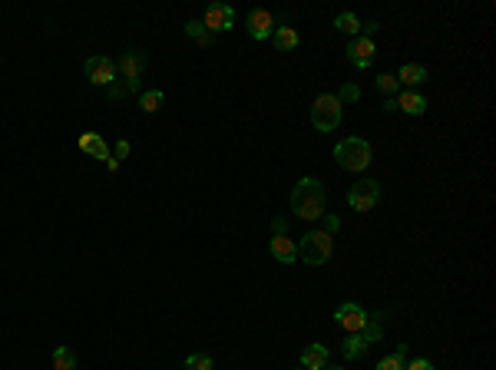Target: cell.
I'll return each mask as SVG.
<instances>
[{"instance_id": "cell-8", "label": "cell", "mask_w": 496, "mask_h": 370, "mask_svg": "<svg viewBox=\"0 0 496 370\" xmlns=\"http://www.w3.org/2000/svg\"><path fill=\"white\" fill-rule=\"evenodd\" d=\"M83 73L93 86H113L116 83V63L109 57H90Z\"/></svg>"}, {"instance_id": "cell-2", "label": "cell", "mask_w": 496, "mask_h": 370, "mask_svg": "<svg viewBox=\"0 0 496 370\" xmlns=\"http://www.w3.org/2000/svg\"><path fill=\"white\" fill-rule=\"evenodd\" d=\"M334 162L344 172H364L374 162V149L361 136H347V139H341V143L334 146Z\"/></svg>"}, {"instance_id": "cell-31", "label": "cell", "mask_w": 496, "mask_h": 370, "mask_svg": "<svg viewBox=\"0 0 496 370\" xmlns=\"http://www.w3.org/2000/svg\"><path fill=\"white\" fill-rule=\"evenodd\" d=\"M271 228H275V235H288V232H285V219H275V222H271Z\"/></svg>"}, {"instance_id": "cell-11", "label": "cell", "mask_w": 496, "mask_h": 370, "mask_svg": "<svg viewBox=\"0 0 496 370\" xmlns=\"http://www.w3.org/2000/svg\"><path fill=\"white\" fill-rule=\"evenodd\" d=\"M245 27H248V37L252 40H271V33H275V17H271L268 10L255 7L245 17Z\"/></svg>"}, {"instance_id": "cell-7", "label": "cell", "mask_w": 496, "mask_h": 370, "mask_svg": "<svg viewBox=\"0 0 496 370\" xmlns=\"http://www.w3.org/2000/svg\"><path fill=\"white\" fill-rule=\"evenodd\" d=\"M80 149H83L86 156H93V159L106 162V169H109V172L119 169V162L113 159V149L106 146V139L99 133H83V136H80Z\"/></svg>"}, {"instance_id": "cell-5", "label": "cell", "mask_w": 496, "mask_h": 370, "mask_svg": "<svg viewBox=\"0 0 496 370\" xmlns=\"http://www.w3.org/2000/svg\"><path fill=\"white\" fill-rule=\"evenodd\" d=\"M377 202H381V182L377 179H357L347 192V205L354 212H371L377 209Z\"/></svg>"}, {"instance_id": "cell-13", "label": "cell", "mask_w": 496, "mask_h": 370, "mask_svg": "<svg viewBox=\"0 0 496 370\" xmlns=\"http://www.w3.org/2000/svg\"><path fill=\"white\" fill-rule=\"evenodd\" d=\"M146 67V57L143 53H136V50H129L123 57V63H119V70H123V80H126V89H139V73H143Z\"/></svg>"}, {"instance_id": "cell-9", "label": "cell", "mask_w": 496, "mask_h": 370, "mask_svg": "<svg viewBox=\"0 0 496 370\" xmlns=\"http://www.w3.org/2000/svg\"><path fill=\"white\" fill-rule=\"evenodd\" d=\"M202 27L209 30V33H225V30L235 27V10L229 4H212L205 10V17H202Z\"/></svg>"}, {"instance_id": "cell-30", "label": "cell", "mask_w": 496, "mask_h": 370, "mask_svg": "<svg viewBox=\"0 0 496 370\" xmlns=\"http://www.w3.org/2000/svg\"><path fill=\"white\" fill-rule=\"evenodd\" d=\"M361 30H364V37L371 40V37H374V33H377V30H381V27H377V20H367V23H361Z\"/></svg>"}, {"instance_id": "cell-23", "label": "cell", "mask_w": 496, "mask_h": 370, "mask_svg": "<svg viewBox=\"0 0 496 370\" xmlns=\"http://www.w3.org/2000/svg\"><path fill=\"white\" fill-rule=\"evenodd\" d=\"M185 33H189L199 47H209V43H212V33L202 27V20H189V23H185Z\"/></svg>"}, {"instance_id": "cell-17", "label": "cell", "mask_w": 496, "mask_h": 370, "mask_svg": "<svg viewBox=\"0 0 496 370\" xmlns=\"http://www.w3.org/2000/svg\"><path fill=\"white\" fill-rule=\"evenodd\" d=\"M371 347V341H367V334H351L347 341L341 344V354H344V361H357V357H364V351Z\"/></svg>"}, {"instance_id": "cell-19", "label": "cell", "mask_w": 496, "mask_h": 370, "mask_svg": "<svg viewBox=\"0 0 496 370\" xmlns=\"http://www.w3.org/2000/svg\"><path fill=\"white\" fill-rule=\"evenodd\" d=\"M334 27L354 40L357 33H361V17H357V13H351V10H344V13H338V17H334Z\"/></svg>"}, {"instance_id": "cell-29", "label": "cell", "mask_w": 496, "mask_h": 370, "mask_svg": "<svg viewBox=\"0 0 496 370\" xmlns=\"http://www.w3.org/2000/svg\"><path fill=\"white\" fill-rule=\"evenodd\" d=\"M404 370H433V364H430L427 357H417V361H411V364H404Z\"/></svg>"}, {"instance_id": "cell-21", "label": "cell", "mask_w": 496, "mask_h": 370, "mask_svg": "<svg viewBox=\"0 0 496 370\" xmlns=\"http://www.w3.org/2000/svg\"><path fill=\"white\" fill-rule=\"evenodd\" d=\"M407 364V344H397V354H387L377 361V370H404Z\"/></svg>"}, {"instance_id": "cell-15", "label": "cell", "mask_w": 496, "mask_h": 370, "mask_svg": "<svg viewBox=\"0 0 496 370\" xmlns=\"http://www.w3.org/2000/svg\"><path fill=\"white\" fill-rule=\"evenodd\" d=\"M394 103H397V109L401 113H407V116H424L427 113V96H420V93H414V89H407V93H397L394 96Z\"/></svg>"}, {"instance_id": "cell-12", "label": "cell", "mask_w": 496, "mask_h": 370, "mask_svg": "<svg viewBox=\"0 0 496 370\" xmlns=\"http://www.w3.org/2000/svg\"><path fill=\"white\" fill-rule=\"evenodd\" d=\"M268 251H271L278 265H295L298 261V245L291 241V235H275L268 241Z\"/></svg>"}, {"instance_id": "cell-4", "label": "cell", "mask_w": 496, "mask_h": 370, "mask_svg": "<svg viewBox=\"0 0 496 370\" xmlns=\"http://www.w3.org/2000/svg\"><path fill=\"white\" fill-rule=\"evenodd\" d=\"M344 119V106L338 103V96L334 93H321L311 103V126H315L318 133H334Z\"/></svg>"}, {"instance_id": "cell-26", "label": "cell", "mask_w": 496, "mask_h": 370, "mask_svg": "<svg viewBox=\"0 0 496 370\" xmlns=\"http://www.w3.org/2000/svg\"><path fill=\"white\" fill-rule=\"evenodd\" d=\"M397 76H391V73H381L377 76V89H381V93H387V96H397Z\"/></svg>"}, {"instance_id": "cell-27", "label": "cell", "mask_w": 496, "mask_h": 370, "mask_svg": "<svg viewBox=\"0 0 496 370\" xmlns=\"http://www.w3.org/2000/svg\"><path fill=\"white\" fill-rule=\"evenodd\" d=\"M338 228H341V219H338V215H321V232H328V235L334 238V232H338Z\"/></svg>"}, {"instance_id": "cell-24", "label": "cell", "mask_w": 496, "mask_h": 370, "mask_svg": "<svg viewBox=\"0 0 496 370\" xmlns=\"http://www.w3.org/2000/svg\"><path fill=\"white\" fill-rule=\"evenodd\" d=\"M215 361H212V354H189L185 357V370H212Z\"/></svg>"}, {"instance_id": "cell-18", "label": "cell", "mask_w": 496, "mask_h": 370, "mask_svg": "<svg viewBox=\"0 0 496 370\" xmlns=\"http://www.w3.org/2000/svg\"><path fill=\"white\" fill-rule=\"evenodd\" d=\"M397 83H407V86L427 83V67L424 63H404L401 73H397Z\"/></svg>"}, {"instance_id": "cell-10", "label": "cell", "mask_w": 496, "mask_h": 370, "mask_svg": "<svg viewBox=\"0 0 496 370\" xmlns=\"http://www.w3.org/2000/svg\"><path fill=\"white\" fill-rule=\"evenodd\" d=\"M347 63H351L354 70H371V63H374V57H377V50H374V40H367V37H354L351 43H347Z\"/></svg>"}, {"instance_id": "cell-28", "label": "cell", "mask_w": 496, "mask_h": 370, "mask_svg": "<svg viewBox=\"0 0 496 370\" xmlns=\"http://www.w3.org/2000/svg\"><path fill=\"white\" fill-rule=\"evenodd\" d=\"M129 149H133V146L126 143V139H119V143L113 146V159H116V162H119V159H126V156H129Z\"/></svg>"}, {"instance_id": "cell-6", "label": "cell", "mask_w": 496, "mask_h": 370, "mask_svg": "<svg viewBox=\"0 0 496 370\" xmlns=\"http://www.w3.org/2000/svg\"><path fill=\"white\" fill-rule=\"evenodd\" d=\"M334 321H338V327L347 334H361L364 327H367V321H371V314L364 311L357 301H344L338 304V311H334Z\"/></svg>"}, {"instance_id": "cell-14", "label": "cell", "mask_w": 496, "mask_h": 370, "mask_svg": "<svg viewBox=\"0 0 496 370\" xmlns=\"http://www.w3.org/2000/svg\"><path fill=\"white\" fill-rule=\"evenodd\" d=\"M331 364V351L325 344H308L301 351V370H325Z\"/></svg>"}, {"instance_id": "cell-3", "label": "cell", "mask_w": 496, "mask_h": 370, "mask_svg": "<svg viewBox=\"0 0 496 370\" xmlns=\"http://www.w3.org/2000/svg\"><path fill=\"white\" fill-rule=\"evenodd\" d=\"M331 255H334V238L328 235V232H321V228L301 235V241H298V258H301L308 268L328 265V258Z\"/></svg>"}, {"instance_id": "cell-20", "label": "cell", "mask_w": 496, "mask_h": 370, "mask_svg": "<svg viewBox=\"0 0 496 370\" xmlns=\"http://www.w3.org/2000/svg\"><path fill=\"white\" fill-rule=\"evenodd\" d=\"M53 370H77V354L70 351L67 344L53 347Z\"/></svg>"}, {"instance_id": "cell-22", "label": "cell", "mask_w": 496, "mask_h": 370, "mask_svg": "<svg viewBox=\"0 0 496 370\" xmlns=\"http://www.w3.org/2000/svg\"><path fill=\"white\" fill-rule=\"evenodd\" d=\"M163 103H166L163 89H146V93L139 96V109H143V113H156V109H163Z\"/></svg>"}, {"instance_id": "cell-32", "label": "cell", "mask_w": 496, "mask_h": 370, "mask_svg": "<svg viewBox=\"0 0 496 370\" xmlns=\"http://www.w3.org/2000/svg\"><path fill=\"white\" fill-rule=\"evenodd\" d=\"M325 370H344V367H331V364H328V367Z\"/></svg>"}, {"instance_id": "cell-25", "label": "cell", "mask_w": 496, "mask_h": 370, "mask_svg": "<svg viewBox=\"0 0 496 370\" xmlns=\"http://www.w3.org/2000/svg\"><path fill=\"white\" fill-rule=\"evenodd\" d=\"M357 99H361V86L357 83H344L341 86V93H338V103H357Z\"/></svg>"}, {"instance_id": "cell-1", "label": "cell", "mask_w": 496, "mask_h": 370, "mask_svg": "<svg viewBox=\"0 0 496 370\" xmlns=\"http://www.w3.org/2000/svg\"><path fill=\"white\" fill-rule=\"evenodd\" d=\"M325 205H328V192H325V182H321V179L305 175V179L295 182V189H291V212H295L298 219L321 222Z\"/></svg>"}, {"instance_id": "cell-16", "label": "cell", "mask_w": 496, "mask_h": 370, "mask_svg": "<svg viewBox=\"0 0 496 370\" xmlns=\"http://www.w3.org/2000/svg\"><path fill=\"white\" fill-rule=\"evenodd\" d=\"M271 43H275V50H281V53H291V50H298V43H301V33H298L291 23H288V27H275Z\"/></svg>"}]
</instances>
